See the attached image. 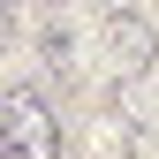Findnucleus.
Instances as JSON below:
<instances>
[{
    "mask_svg": "<svg viewBox=\"0 0 159 159\" xmlns=\"http://www.w3.org/2000/svg\"><path fill=\"white\" fill-rule=\"evenodd\" d=\"M46 8H68V0H46Z\"/></svg>",
    "mask_w": 159,
    "mask_h": 159,
    "instance_id": "nucleus-5",
    "label": "nucleus"
},
{
    "mask_svg": "<svg viewBox=\"0 0 159 159\" xmlns=\"http://www.w3.org/2000/svg\"><path fill=\"white\" fill-rule=\"evenodd\" d=\"M0 159H61V114L38 84L0 91Z\"/></svg>",
    "mask_w": 159,
    "mask_h": 159,
    "instance_id": "nucleus-1",
    "label": "nucleus"
},
{
    "mask_svg": "<svg viewBox=\"0 0 159 159\" xmlns=\"http://www.w3.org/2000/svg\"><path fill=\"white\" fill-rule=\"evenodd\" d=\"M152 53H159V38H152V23H144L136 8L106 23V61H114V76H144Z\"/></svg>",
    "mask_w": 159,
    "mask_h": 159,
    "instance_id": "nucleus-2",
    "label": "nucleus"
},
{
    "mask_svg": "<svg viewBox=\"0 0 159 159\" xmlns=\"http://www.w3.org/2000/svg\"><path fill=\"white\" fill-rule=\"evenodd\" d=\"M68 53H76V38H68L61 23H46V38H38V61H46V68H68Z\"/></svg>",
    "mask_w": 159,
    "mask_h": 159,
    "instance_id": "nucleus-3",
    "label": "nucleus"
},
{
    "mask_svg": "<svg viewBox=\"0 0 159 159\" xmlns=\"http://www.w3.org/2000/svg\"><path fill=\"white\" fill-rule=\"evenodd\" d=\"M8 23H15V0H0V46H8Z\"/></svg>",
    "mask_w": 159,
    "mask_h": 159,
    "instance_id": "nucleus-4",
    "label": "nucleus"
}]
</instances>
